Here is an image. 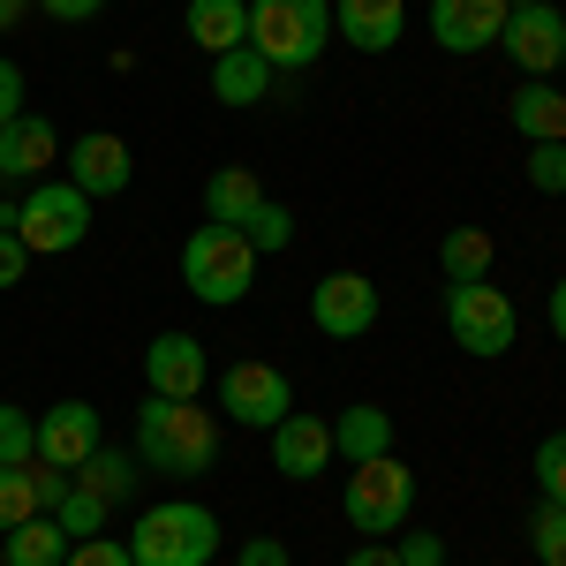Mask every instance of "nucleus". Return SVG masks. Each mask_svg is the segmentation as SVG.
Returning <instances> with one entry per match:
<instances>
[{
  "instance_id": "32",
  "label": "nucleus",
  "mask_w": 566,
  "mask_h": 566,
  "mask_svg": "<svg viewBox=\"0 0 566 566\" xmlns=\"http://www.w3.org/2000/svg\"><path fill=\"white\" fill-rule=\"evenodd\" d=\"M536 491H544L552 506H566V431H552L536 446Z\"/></svg>"
},
{
  "instance_id": "42",
  "label": "nucleus",
  "mask_w": 566,
  "mask_h": 566,
  "mask_svg": "<svg viewBox=\"0 0 566 566\" xmlns=\"http://www.w3.org/2000/svg\"><path fill=\"white\" fill-rule=\"evenodd\" d=\"M23 8H31V0H0V31H8V23H23Z\"/></svg>"
},
{
  "instance_id": "38",
  "label": "nucleus",
  "mask_w": 566,
  "mask_h": 566,
  "mask_svg": "<svg viewBox=\"0 0 566 566\" xmlns=\"http://www.w3.org/2000/svg\"><path fill=\"white\" fill-rule=\"evenodd\" d=\"M234 566H295V559H287L280 536H242V559H234Z\"/></svg>"
},
{
  "instance_id": "43",
  "label": "nucleus",
  "mask_w": 566,
  "mask_h": 566,
  "mask_svg": "<svg viewBox=\"0 0 566 566\" xmlns=\"http://www.w3.org/2000/svg\"><path fill=\"white\" fill-rule=\"evenodd\" d=\"M506 8H536V0H506Z\"/></svg>"
},
{
  "instance_id": "39",
  "label": "nucleus",
  "mask_w": 566,
  "mask_h": 566,
  "mask_svg": "<svg viewBox=\"0 0 566 566\" xmlns=\"http://www.w3.org/2000/svg\"><path fill=\"white\" fill-rule=\"evenodd\" d=\"M31 8H45L53 23H91V15H98L106 0H31Z\"/></svg>"
},
{
  "instance_id": "35",
  "label": "nucleus",
  "mask_w": 566,
  "mask_h": 566,
  "mask_svg": "<svg viewBox=\"0 0 566 566\" xmlns=\"http://www.w3.org/2000/svg\"><path fill=\"white\" fill-rule=\"evenodd\" d=\"M23 272H31L23 234H15V227H0V287H23Z\"/></svg>"
},
{
  "instance_id": "18",
  "label": "nucleus",
  "mask_w": 566,
  "mask_h": 566,
  "mask_svg": "<svg viewBox=\"0 0 566 566\" xmlns=\"http://www.w3.org/2000/svg\"><path fill=\"white\" fill-rule=\"evenodd\" d=\"M378 453H392V416L370 408V400L340 408V416H333V461H340V469H363V461H378Z\"/></svg>"
},
{
  "instance_id": "41",
  "label": "nucleus",
  "mask_w": 566,
  "mask_h": 566,
  "mask_svg": "<svg viewBox=\"0 0 566 566\" xmlns=\"http://www.w3.org/2000/svg\"><path fill=\"white\" fill-rule=\"evenodd\" d=\"M552 333H559V340H566V280H559V287H552Z\"/></svg>"
},
{
  "instance_id": "33",
  "label": "nucleus",
  "mask_w": 566,
  "mask_h": 566,
  "mask_svg": "<svg viewBox=\"0 0 566 566\" xmlns=\"http://www.w3.org/2000/svg\"><path fill=\"white\" fill-rule=\"evenodd\" d=\"M61 566H136V559H129V544H114V536H84V544H69Z\"/></svg>"
},
{
  "instance_id": "29",
  "label": "nucleus",
  "mask_w": 566,
  "mask_h": 566,
  "mask_svg": "<svg viewBox=\"0 0 566 566\" xmlns=\"http://www.w3.org/2000/svg\"><path fill=\"white\" fill-rule=\"evenodd\" d=\"M528 552H536V566H566V506H536L528 514Z\"/></svg>"
},
{
  "instance_id": "17",
  "label": "nucleus",
  "mask_w": 566,
  "mask_h": 566,
  "mask_svg": "<svg viewBox=\"0 0 566 566\" xmlns=\"http://www.w3.org/2000/svg\"><path fill=\"white\" fill-rule=\"evenodd\" d=\"M61 159V136H53V122L45 114H15L8 129H0V181H45V167Z\"/></svg>"
},
{
  "instance_id": "19",
  "label": "nucleus",
  "mask_w": 566,
  "mask_h": 566,
  "mask_svg": "<svg viewBox=\"0 0 566 566\" xmlns=\"http://www.w3.org/2000/svg\"><path fill=\"white\" fill-rule=\"evenodd\" d=\"M181 23H189V45H205L219 61V53L250 45V0H189Z\"/></svg>"
},
{
  "instance_id": "20",
  "label": "nucleus",
  "mask_w": 566,
  "mask_h": 566,
  "mask_svg": "<svg viewBox=\"0 0 566 566\" xmlns=\"http://www.w3.org/2000/svg\"><path fill=\"white\" fill-rule=\"evenodd\" d=\"M506 122H514L528 144H566V91L544 84V76H528V84L506 98Z\"/></svg>"
},
{
  "instance_id": "13",
  "label": "nucleus",
  "mask_w": 566,
  "mask_h": 566,
  "mask_svg": "<svg viewBox=\"0 0 566 566\" xmlns=\"http://www.w3.org/2000/svg\"><path fill=\"white\" fill-rule=\"evenodd\" d=\"M69 181L84 189L91 205H98V197H122V189L136 181V159H129V144H122L114 129H84L76 144H69Z\"/></svg>"
},
{
  "instance_id": "14",
  "label": "nucleus",
  "mask_w": 566,
  "mask_h": 566,
  "mask_svg": "<svg viewBox=\"0 0 566 566\" xmlns=\"http://www.w3.org/2000/svg\"><path fill=\"white\" fill-rule=\"evenodd\" d=\"M98 446H106V438H98V408H91V400H61V408L39 416V461L45 469H69V476H76Z\"/></svg>"
},
{
  "instance_id": "4",
  "label": "nucleus",
  "mask_w": 566,
  "mask_h": 566,
  "mask_svg": "<svg viewBox=\"0 0 566 566\" xmlns=\"http://www.w3.org/2000/svg\"><path fill=\"white\" fill-rule=\"evenodd\" d=\"M129 559L136 566H212L219 559V514L197 499H167L129 528Z\"/></svg>"
},
{
  "instance_id": "7",
  "label": "nucleus",
  "mask_w": 566,
  "mask_h": 566,
  "mask_svg": "<svg viewBox=\"0 0 566 566\" xmlns=\"http://www.w3.org/2000/svg\"><path fill=\"white\" fill-rule=\"evenodd\" d=\"M446 333H453L461 355L499 363V355L514 348V333H522V310H514L506 287H491V280H461V287H446Z\"/></svg>"
},
{
  "instance_id": "27",
  "label": "nucleus",
  "mask_w": 566,
  "mask_h": 566,
  "mask_svg": "<svg viewBox=\"0 0 566 566\" xmlns=\"http://www.w3.org/2000/svg\"><path fill=\"white\" fill-rule=\"evenodd\" d=\"M39 461V416L0 400V469H31Z\"/></svg>"
},
{
  "instance_id": "15",
  "label": "nucleus",
  "mask_w": 566,
  "mask_h": 566,
  "mask_svg": "<svg viewBox=\"0 0 566 566\" xmlns=\"http://www.w3.org/2000/svg\"><path fill=\"white\" fill-rule=\"evenodd\" d=\"M506 0H431V39L446 53H483V45H499L506 31Z\"/></svg>"
},
{
  "instance_id": "22",
  "label": "nucleus",
  "mask_w": 566,
  "mask_h": 566,
  "mask_svg": "<svg viewBox=\"0 0 566 566\" xmlns=\"http://www.w3.org/2000/svg\"><path fill=\"white\" fill-rule=\"evenodd\" d=\"M258 205H264L258 167H219V175L205 181V219H219V227H242Z\"/></svg>"
},
{
  "instance_id": "31",
  "label": "nucleus",
  "mask_w": 566,
  "mask_h": 566,
  "mask_svg": "<svg viewBox=\"0 0 566 566\" xmlns=\"http://www.w3.org/2000/svg\"><path fill=\"white\" fill-rule=\"evenodd\" d=\"M528 189L536 197H566V144H528Z\"/></svg>"
},
{
  "instance_id": "16",
  "label": "nucleus",
  "mask_w": 566,
  "mask_h": 566,
  "mask_svg": "<svg viewBox=\"0 0 566 566\" xmlns=\"http://www.w3.org/2000/svg\"><path fill=\"white\" fill-rule=\"evenodd\" d=\"M408 31V0H333V39L355 53H392Z\"/></svg>"
},
{
  "instance_id": "3",
  "label": "nucleus",
  "mask_w": 566,
  "mask_h": 566,
  "mask_svg": "<svg viewBox=\"0 0 566 566\" xmlns=\"http://www.w3.org/2000/svg\"><path fill=\"white\" fill-rule=\"evenodd\" d=\"M250 45L272 76H303L333 45V0H250Z\"/></svg>"
},
{
  "instance_id": "25",
  "label": "nucleus",
  "mask_w": 566,
  "mask_h": 566,
  "mask_svg": "<svg viewBox=\"0 0 566 566\" xmlns=\"http://www.w3.org/2000/svg\"><path fill=\"white\" fill-rule=\"evenodd\" d=\"M491 258H499V242H491L483 227H453V234L438 242V272H446V287H461V280H491Z\"/></svg>"
},
{
  "instance_id": "10",
  "label": "nucleus",
  "mask_w": 566,
  "mask_h": 566,
  "mask_svg": "<svg viewBox=\"0 0 566 566\" xmlns=\"http://www.w3.org/2000/svg\"><path fill=\"white\" fill-rule=\"evenodd\" d=\"M310 325H317L325 340H363V333L378 325V287H370L363 272H325V280L310 287Z\"/></svg>"
},
{
  "instance_id": "9",
  "label": "nucleus",
  "mask_w": 566,
  "mask_h": 566,
  "mask_svg": "<svg viewBox=\"0 0 566 566\" xmlns=\"http://www.w3.org/2000/svg\"><path fill=\"white\" fill-rule=\"evenodd\" d=\"M499 45H506V61L522 69V76H559L566 69V15L552 8V0H536V8H514L506 15V31H499Z\"/></svg>"
},
{
  "instance_id": "23",
  "label": "nucleus",
  "mask_w": 566,
  "mask_h": 566,
  "mask_svg": "<svg viewBox=\"0 0 566 566\" xmlns=\"http://www.w3.org/2000/svg\"><path fill=\"white\" fill-rule=\"evenodd\" d=\"M136 476H144V461H136V453H122V446H98L84 469H76V483H84V491H98L106 506H129V499H136Z\"/></svg>"
},
{
  "instance_id": "34",
  "label": "nucleus",
  "mask_w": 566,
  "mask_h": 566,
  "mask_svg": "<svg viewBox=\"0 0 566 566\" xmlns=\"http://www.w3.org/2000/svg\"><path fill=\"white\" fill-rule=\"evenodd\" d=\"M392 552H400V566H446V544H438L431 528H400Z\"/></svg>"
},
{
  "instance_id": "11",
  "label": "nucleus",
  "mask_w": 566,
  "mask_h": 566,
  "mask_svg": "<svg viewBox=\"0 0 566 566\" xmlns=\"http://www.w3.org/2000/svg\"><path fill=\"white\" fill-rule=\"evenodd\" d=\"M144 386L159 392V400H205L212 386V355L197 333H159L151 348H144Z\"/></svg>"
},
{
  "instance_id": "44",
  "label": "nucleus",
  "mask_w": 566,
  "mask_h": 566,
  "mask_svg": "<svg viewBox=\"0 0 566 566\" xmlns=\"http://www.w3.org/2000/svg\"><path fill=\"white\" fill-rule=\"evenodd\" d=\"M0 566H8V552H0Z\"/></svg>"
},
{
  "instance_id": "1",
  "label": "nucleus",
  "mask_w": 566,
  "mask_h": 566,
  "mask_svg": "<svg viewBox=\"0 0 566 566\" xmlns=\"http://www.w3.org/2000/svg\"><path fill=\"white\" fill-rule=\"evenodd\" d=\"M136 461L151 476H175V483H197L219 469V416L197 408V400H144L136 408Z\"/></svg>"
},
{
  "instance_id": "37",
  "label": "nucleus",
  "mask_w": 566,
  "mask_h": 566,
  "mask_svg": "<svg viewBox=\"0 0 566 566\" xmlns=\"http://www.w3.org/2000/svg\"><path fill=\"white\" fill-rule=\"evenodd\" d=\"M15 114H23V69H15V61L0 53V129H8Z\"/></svg>"
},
{
  "instance_id": "21",
  "label": "nucleus",
  "mask_w": 566,
  "mask_h": 566,
  "mask_svg": "<svg viewBox=\"0 0 566 566\" xmlns=\"http://www.w3.org/2000/svg\"><path fill=\"white\" fill-rule=\"evenodd\" d=\"M212 98L219 106H264L272 98V69H264L258 45H234L212 61Z\"/></svg>"
},
{
  "instance_id": "40",
  "label": "nucleus",
  "mask_w": 566,
  "mask_h": 566,
  "mask_svg": "<svg viewBox=\"0 0 566 566\" xmlns=\"http://www.w3.org/2000/svg\"><path fill=\"white\" fill-rule=\"evenodd\" d=\"M348 566H400V552H392L386 536H363V544L348 552Z\"/></svg>"
},
{
  "instance_id": "30",
  "label": "nucleus",
  "mask_w": 566,
  "mask_h": 566,
  "mask_svg": "<svg viewBox=\"0 0 566 566\" xmlns=\"http://www.w3.org/2000/svg\"><path fill=\"white\" fill-rule=\"evenodd\" d=\"M39 514V491H31V469H0V536L23 528Z\"/></svg>"
},
{
  "instance_id": "5",
  "label": "nucleus",
  "mask_w": 566,
  "mask_h": 566,
  "mask_svg": "<svg viewBox=\"0 0 566 566\" xmlns=\"http://www.w3.org/2000/svg\"><path fill=\"white\" fill-rule=\"evenodd\" d=\"M340 514L355 522V536H386V544H392V536L408 528V514H416V469H408V461H392V453L348 469Z\"/></svg>"
},
{
  "instance_id": "8",
  "label": "nucleus",
  "mask_w": 566,
  "mask_h": 566,
  "mask_svg": "<svg viewBox=\"0 0 566 566\" xmlns=\"http://www.w3.org/2000/svg\"><path fill=\"white\" fill-rule=\"evenodd\" d=\"M212 386H219V408H227L242 431H272L280 416H295V386H287V370H272V363H227Z\"/></svg>"
},
{
  "instance_id": "12",
  "label": "nucleus",
  "mask_w": 566,
  "mask_h": 566,
  "mask_svg": "<svg viewBox=\"0 0 566 566\" xmlns=\"http://www.w3.org/2000/svg\"><path fill=\"white\" fill-rule=\"evenodd\" d=\"M264 438H272V469H280L287 483H317L325 469H333V423H325V416H310V408L280 416Z\"/></svg>"
},
{
  "instance_id": "24",
  "label": "nucleus",
  "mask_w": 566,
  "mask_h": 566,
  "mask_svg": "<svg viewBox=\"0 0 566 566\" xmlns=\"http://www.w3.org/2000/svg\"><path fill=\"white\" fill-rule=\"evenodd\" d=\"M0 552H8V566H61L69 559V528L53 522V514H31L23 528L0 536Z\"/></svg>"
},
{
  "instance_id": "28",
  "label": "nucleus",
  "mask_w": 566,
  "mask_h": 566,
  "mask_svg": "<svg viewBox=\"0 0 566 566\" xmlns=\"http://www.w3.org/2000/svg\"><path fill=\"white\" fill-rule=\"evenodd\" d=\"M242 234H250V250H258V258H272V250H287V242H295V212L264 197L258 212L242 219Z\"/></svg>"
},
{
  "instance_id": "36",
  "label": "nucleus",
  "mask_w": 566,
  "mask_h": 566,
  "mask_svg": "<svg viewBox=\"0 0 566 566\" xmlns=\"http://www.w3.org/2000/svg\"><path fill=\"white\" fill-rule=\"evenodd\" d=\"M69 469H45V461H31V491H39V514H53V506H61V499H69Z\"/></svg>"
},
{
  "instance_id": "2",
  "label": "nucleus",
  "mask_w": 566,
  "mask_h": 566,
  "mask_svg": "<svg viewBox=\"0 0 566 566\" xmlns=\"http://www.w3.org/2000/svg\"><path fill=\"white\" fill-rule=\"evenodd\" d=\"M181 287H189L197 303H212V310H234L258 287V250H250V234L205 219V227L181 242Z\"/></svg>"
},
{
  "instance_id": "26",
  "label": "nucleus",
  "mask_w": 566,
  "mask_h": 566,
  "mask_svg": "<svg viewBox=\"0 0 566 566\" xmlns=\"http://www.w3.org/2000/svg\"><path fill=\"white\" fill-rule=\"evenodd\" d=\"M106 514H114V506H106L98 491H84V483H69V499L53 506V522L69 528V544H84V536H106Z\"/></svg>"
},
{
  "instance_id": "6",
  "label": "nucleus",
  "mask_w": 566,
  "mask_h": 566,
  "mask_svg": "<svg viewBox=\"0 0 566 566\" xmlns=\"http://www.w3.org/2000/svg\"><path fill=\"white\" fill-rule=\"evenodd\" d=\"M15 234H23L31 258H69V250L91 242V197L69 175L61 181H31V197L15 205Z\"/></svg>"
}]
</instances>
